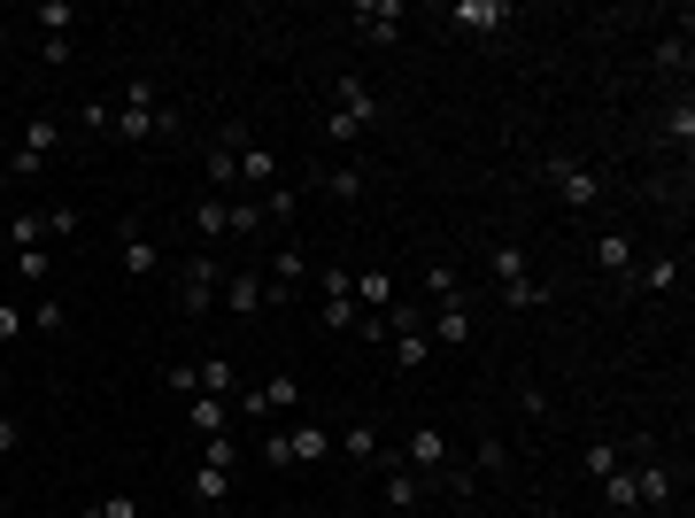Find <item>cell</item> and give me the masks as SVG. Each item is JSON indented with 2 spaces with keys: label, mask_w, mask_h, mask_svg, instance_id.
Here are the masks:
<instances>
[{
  "label": "cell",
  "mask_w": 695,
  "mask_h": 518,
  "mask_svg": "<svg viewBox=\"0 0 695 518\" xmlns=\"http://www.w3.org/2000/svg\"><path fill=\"white\" fill-rule=\"evenodd\" d=\"M109 132H117L124 147H147V140H170V132H179V117L162 109V85H155V77H132V85H124V109L109 117Z\"/></svg>",
  "instance_id": "obj_1"
},
{
  "label": "cell",
  "mask_w": 695,
  "mask_h": 518,
  "mask_svg": "<svg viewBox=\"0 0 695 518\" xmlns=\"http://www.w3.org/2000/svg\"><path fill=\"white\" fill-rule=\"evenodd\" d=\"M541 179L564 194V209H602V170H587L580 155H549V162H541Z\"/></svg>",
  "instance_id": "obj_2"
},
{
  "label": "cell",
  "mask_w": 695,
  "mask_h": 518,
  "mask_svg": "<svg viewBox=\"0 0 695 518\" xmlns=\"http://www.w3.org/2000/svg\"><path fill=\"white\" fill-rule=\"evenodd\" d=\"M332 117H348V124H356V132H371V124L387 117V101L371 94V77H356V70H340V77H332Z\"/></svg>",
  "instance_id": "obj_3"
},
{
  "label": "cell",
  "mask_w": 695,
  "mask_h": 518,
  "mask_svg": "<svg viewBox=\"0 0 695 518\" xmlns=\"http://www.w3.org/2000/svg\"><path fill=\"white\" fill-rule=\"evenodd\" d=\"M217 294H224V264H217V255H186V272H179V310L202 317V310H217Z\"/></svg>",
  "instance_id": "obj_4"
},
{
  "label": "cell",
  "mask_w": 695,
  "mask_h": 518,
  "mask_svg": "<svg viewBox=\"0 0 695 518\" xmlns=\"http://www.w3.org/2000/svg\"><path fill=\"white\" fill-rule=\"evenodd\" d=\"M394 457H402L417 480H441V472H449V434H441V425H410Z\"/></svg>",
  "instance_id": "obj_5"
},
{
  "label": "cell",
  "mask_w": 695,
  "mask_h": 518,
  "mask_svg": "<svg viewBox=\"0 0 695 518\" xmlns=\"http://www.w3.org/2000/svg\"><path fill=\"white\" fill-rule=\"evenodd\" d=\"M680 287V255H634V272L619 279V294H672Z\"/></svg>",
  "instance_id": "obj_6"
},
{
  "label": "cell",
  "mask_w": 695,
  "mask_h": 518,
  "mask_svg": "<svg viewBox=\"0 0 695 518\" xmlns=\"http://www.w3.org/2000/svg\"><path fill=\"white\" fill-rule=\"evenodd\" d=\"M449 24H456V32H479V39H502V32H510V0H456Z\"/></svg>",
  "instance_id": "obj_7"
},
{
  "label": "cell",
  "mask_w": 695,
  "mask_h": 518,
  "mask_svg": "<svg viewBox=\"0 0 695 518\" xmlns=\"http://www.w3.org/2000/svg\"><path fill=\"white\" fill-rule=\"evenodd\" d=\"M54 140H62V132H54V117H32V124H24V140H16V155H9V170H16V179H32V170L54 155Z\"/></svg>",
  "instance_id": "obj_8"
},
{
  "label": "cell",
  "mask_w": 695,
  "mask_h": 518,
  "mask_svg": "<svg viewBox=\"0 0 695 518\" xmlns=\"http://www.w3.org/2000/svg\"><path fill=\"white\" fill-rule=\"evenodd\" d=\"M425 325H432V340H441V349H472V340H479L472 302H441V310H425Z\"/></svg>",
  "instance_id": "obj_9"
},
{
  "label": "cell",
  "mask_w": 695,
  "mask_h": 518,
  "mask_svg": "<svg viewBox=\"0 0 695 518\" xmlns=\"http://www.w3.org/2000/svg\"><path fill=\"white\" fill-rule=\"evenodd\" d=\"M332 449H340V457H356V465H379V472L394 465V449L379 442V425H340V434H332Z\"/></svg>",
  "instance_id": "obj_10"
},
{
  "label": "cell",
  "mask_w": 695,
  "mask_h": 518,
  "mask_svg": "<svg viewBox=\"0 0 695 518\" xmlns=\"http://www.w3.org/2000/svg\"><path fill=\"white\" fill-rule=\"evenodd\" d=\"M356 32L379 39V47H394L402 39V0H356Z\"/></svg>",
  "instance_id": "obj_11"
},
{
  "label": "cell",
  "mask_w": 695,
  "mask_h": 518,
  "mask_svg": "<svg viewBox=\"0 0 695 518\" xmlns=\"http://www.w3.org/2000/svg\"><path fill=\"white\" fill-rule=\"evenodd\" d=\"M240 179H247V194H271L286 170H279V147H255V140H240Z\"/></svg>",
  "instance_id": "obj_12"
},
{
  "label": "cell",
  "mask_w": 695,
  "mask_h": 518,
  "mask_svg": "<svg viewBox=\"0 0 695 518\" xmlns=\"http://www.w3.org/2000/svg\"><path fill=\"white\" fill-rule=\"evenodd\" d=\"M286 457H294V465H317V457H332V425H317V418H294V425H286Z\"/></svg>",
  "instance_id": "obj_13"
},
{
  "label": "cell",
  "mask_w": 695,
  "mask_h": 518,
  "mask_svg": "<svg viewBox=\"0 0 695 518\" xmlns=\"http://www.w3.org/2000/svg\"><path fill=\"white\" fill-rule=\"evenodd\" d=\"M302 279H309V255H302L294 240H279V255H271V272H264V287H271V302H279V294H294Z\"/></svg>",
  "instance_id": "obj_14"
},
{
  "label": "cell",
  "mask_w": 695,
  "mask_h": 518,
  "mask_svg": "<svg viewBox=\"0 0 695 518\" xmlns=\"http://www.w3.org/2000/svg\"><path fill=\"white\" fill-rule=\"evenodd\" d=\"M217 302H232L240 317H255V310H264V302H271V287H264V272H255V264H247V272H224V294H217Z\"/></svg>",
  "instance_id": "obj_15"
},
{
  "label": "cell",
  "mask_w": 695,
  "mask_h": 518,
  "mask_svg": "<svg viewBox=\"0 0 695 518\" xmlns=\"http://www.w3.org/2000/svg\"><path fill=\"white\" fill-rule=\"evenodd\" d=\"M186 495H194V510H224V495H232V465H194Z\"/></svg>",
  "instance_id": "obj_16"
},
{
  "label": "cell",
  "mask_w": 695,
  "mask_h": 518,
  "mask_svg": "<svg viewBox=\"0 0 695 518\" xmlns=\"http://www.w3.org/2000/svg\"><path fill=\"white\" fill-rule=\"evenodd\" d=\"M186 425L209 442V434H232V402L224 395H186Z\"/></svg>",
  "instance_id": "obj_17"
},
{
  "label": "cell",
  "mask_w": 695,
  "mask_h": 518,
  "mask_svg": "<svg viewBox=\"0 0 695 518\" xmlns=\"http://www.w3.org/2000/svg\"><path fill=\"white\" fill-rule=\"evenodd\" d=\"M302 186H325L332 202H364V170H356V162H332V170H309Z\"/></svg>",
  "instance_id": "obj_18"
},
{
  "label": "cell",
  "mask_w": 695,
  "mask_h": 518,
  "mask_svg": "<svg viewBox=\"0 0 695 518\" xmlns=\"http://www.w3.org/2000/svg\"><path fill=\"white\" fill-rule=\"evenodd\" d=\"M209 186H217V194H232V186H240V132L209 140Z\"/></svg>",
  "instance_id": "obj_19"
},
{
  "label": "cell",
  "mask_w": 695,
  "mask_h": 518,
  "mask_svg": "<svg viewBox=\"0 0 695 518\" xmlns=\"http://www.w3.org/2000/svg\"><path fill=\"white\" fill-rule=\"evenodd\" d=\"M394 302H402V294H394L387 272H356V310H364V317H387Z\"/></svg>",
  "instance_id": "obj_20"
},
{
  "label": "cell",
  "mask_w": 695,
  "mask_h": 518,
  "mask_svg": "<svg viewBox=\"0 0 695 518\" xmlns=\"http://www.w3.org/2000/svg\"><path fill=\"white\" fill-rule=\"evenodd\" d=\"M16 248H54L47 209H16V217H9V255H16Z\"/></svg>",
  "instance_id": "obj_21"
},
{
  "label": "cell",
  "mask_w": 695,
  "mask_h": 518,
  "mask_svg": "<svg viewBox=\"0 0 695 518\" xmlns=\"http://www.w3.org/2000/svg\"><path fill=\"white\" fill-rule=\"evenodd\" d=\"M602 503H611L619 518H634V510H642V487H634V465H619V472H602Z\"/></svg>",
  "instance_id": "obj_22"
},
{
  "label": "cell",
  "mask_w": 695,
  "mask_h": 518,
  "mask_svg": "<svg viewBox=\"0 0 695 518\" xmlns=\"http://www.w3.org/2000/svg\"><path fill=\"white\" fill-rule=\"evenodd\" d=\"M595 264L611 272V287H619V279L634 272V240H626V232H602V240H595Z\"/></svg>",
  "instance_id": "obj_23"
},
{
  "label": "cell",
  "mask_w": 695,
  "mask_h": 518,
  "mask_svg": "<svg viewBox=\"0 0 695 518\" xmlns=\"http://www.w3.org/2000/svg\"><path fill=\"white\" fill-rule=\"evenodd\" d=\"M186 217H194V232H202V240H224V232H232V202H224V194H209V202H194Z\"/></svg>",
  "instance_id": "obj_24"
},
{
  "label": "cell",
  "mask_w": 695,
  "mask_h": 518,
  "mask_svg": "<svg viewBox=\"0 0 695 518\" xmlns=\"http://www.w3.org/2000/svg\"><path fill=\"white\" fill-rule=\"evenodd\" d=\"M387 503H394V510H417V503H425V480H417L402 457L387 465Z\"/></svg>",
  "instance_id": "obj_25"
},
{
  "label": "cell",
  "mask_w": 695,
  "mask_h": 518,
  "mask_svg": "<svg viewBox=\"0 0 695 518\" xmlns=\"http://www.w3.org/2000/svg\"><path fill=\"white\" fill-rule=\"evenodd\" d=\"M634 487H642V510H657V503L672 495V472H664L657 457H642V465H634Z\"/></svg>",
  "instance_id": "obj_26"
},
{
  "label": "cell",
  "mask_w": 695,
  "mask_h": 518,
  "mask_svg": "<svg viewBox=\"0 0 695 518\" xmlns=\"http://www.w3.org/2000/svg\"><path fill=\"white\" fill-rule=\"evenodd\" d=\"M487 264H495V279H502V287H510V279H534V264H526V248H517V240H495Z\"/></svg>",
  "instance_id": "obj_27"
},
{
  "label": "cell",
  "mask_w": 695,
  "mask_h": 518,
  "mask_svg": "<svg viewBox=\"0 0 695 518\" xmlns=\"http://www.w3.org/2000/svg\"><path fill=\"white\" fill-rule=\"evenodd\" d=\"M302 194H309V186H294V179H279V186L264 194V217H271V225H294V209H302Z\"/></svg>",
  "instance_id": "obj_28"
},
{
  "label": "cell",
  "mask_w": 695,
  "mask_h": 518,
  "mask_svg": "<svg viewBox=\"0 0 695 518\" xmlns=\"http://www.w3.org/2000/svg\"><path fill=\"white\" fill-rule=\"evenodd\" d=\"M194 372H202V395H224V402H232V395H240V372H232V364H224V357H202V364H194Z\"/></svg>",
  "instance_id": "obj_29"
},
{
  "label": "cell",
  "mask_w": 695,
  "mask_h": 518,
  "mask_svg": "<svg viewBox=\"0 0 695 518\" xmlns=\"http://www.w3.org/2000/svg\"><path fill=\"white\" fill-rule=\"evenodd\" d=\"M255 457H264L271 472H286L294 457H286V425H255Z\"/></svg>",
  "instance_id": "obj_30"
},
{
  "label": "cell",
  "mask_w": 695,
  "mask_h": 518,
  "mask_svg": "<svg viewBox=\"0 0 695 518\" xmlns=\"http://www.w3.org/2000/svg\"><path fill=\"white\" fill-rule=\"evenodd\" d=\"M264 410H302V380L294 372H271L264 380Z\"/></svg>",
  "instance_id": "obj_31"
},
{
  "label": "cell",
  "mask_w": 695,
  "mask_h": 518,
  "mask_svg": "<svg viewBox=\"0 0 695 518\" xmlns=\"http://www.w3.org/2000/svg\"><path fill=\"white\" fill-rule=\"evenodd\" d=\"M124 272H162V248L147 232H124Z\"/></svg>",
  "instance_id": "obj_32"
},
{
  "label": "cell",
  "mask_w": 695,
  "mask_h": 518,
  "mask_svg": "<svg viewBox=\"0 0 695 518\" xmlns=\"http://www.w3.org/2000/svg\"><path fill=\"white\" fill-rule=\"evenodd\" d=\"M32 24H47V39H70L77 9H70V0H39V9H32Z\"/></svg>",
  "instance_id": "obj_33"
},
{
  "label": "cell",
  "mask_w": 695,
  "mask_h": 518,
  "mask_svg": "<svg viewBox=\"0 0 695 518\" xmlns=\"http://www.w3.org/2000/svg\"><path fill=\"white\" fill-rule=\"evenodd\" d=\"M664 132H672V140H680V147H687V140H695V94H687V85H680V101H672V109H664Z\"/></svg>",
  "instance_id": "obj_34"
},
{
  "label": "cell",
  "mask_w": 695,
  "mask_h": 518,
  "mask_svg": "<svg viewBox=\"0 0 695 518\" xmlns=\"http://www.w3.org/2000/svg\"><path fill=\"white\" fill-rule=\"evenodd\" d=\"M356 325H364L356 294H332V302H325V333H356Z\"/></svg>",
  "instance_id": "obj_35"
},
{
  "label": "cell",
  "mask_w": 695,
  "mask_h": 518,
  "mask_svg": "<svg viewBox=\"0 0 695 518\" xmlns=\"http://www.w3.org/2000/svg\"><path fill=\"white\" fill-rule=\"evenodd\" d=\"M425 294H432V310H441V302H464V287H456L449 264H432V272H425Z\"/></svg>",
  "instance_id": "obj_36"
},
{
  "label": "cell",
  "mask_w": 695,
  "mask_h": 518,
  "mask_svg": "<svg viewBox=\"0 0 695 518\" xmlns=\"http://www.w3.org/2000/svg\"><path fill=\"white\" fill-rule=\"evenodd\" d=\"M502 302H510V310H541V302H549V287H541V279H510V287H502Z\"/></svg>",
  "instance_id": "obj_37"
},
{
  "label": "cell",
  "mask_w": 695,
  "mask_h": 518,
  "mask_svg": "<svg viewBox=\"0 0 695 518\" xmlns=\"http://www.w3.org/2000/svg\"><path fill=\"white\" fill-rule=\"evenodd\" d=\"M472 472H495V480H502V472H510V449H502V442L487 434V442L472 449Z\"/></svg>",
  "instance_id": "obj_38"
},
{
  "label": "cell",
  "mask_w": 695,
  "mask_h": 518,
  "mask_svg": "<svg viewBox=\"0 0 695 518\" xmlns=\"http://www.w3.org/2000/svg\"><path fill=\"white\" fill-rule=\"evenodd\" d=\"M47 272H54V255H47V248H16V279H32V287H39Z\"/></svg>",
  "instance_id": "obj_39"
},
{
  "label": "cell",
  "mask_w": 695,
  "mask_h": 518,
  "mask_svg": "<svg viewBox=\"0 0 695 518\" xmlns=\"http://www.w3.org/2000/svg\"><path fill=\"white\" fill-rule=\"evenodd\" d=\"M657 70H687V32H672V39H657V55H649Z\"/></svg>",
  "instance_id": "obj_40"
},
{
  "label": "cell",
  "mask_w": 695,
  "mask_h": 518,
  "mask_svg": "<svg viewBox=\"0 0 695 518\" xmlns=\"http://www.w3.org/2000/svg\"><path fill=\"white\" fill-rule=\"evenodd\" d=\"M24 317H32V333H62V302H54V294H39Z\"/></svg>",
  "instance_id": "obj_41"
},
{
  "label": "cell",
  "mask_w": 695,
  "mask_h": 518,
  "mask_svg": "<svg viewBox=\"0 0 695 518\" xmlns=\"http://www.w3.org/2000/svg\"><path fill=\"white\" fill-rule=\"evenodd\" d=\"M580 465L602 480V472H619V449H611V442H587V449H580Z\"/></svg>",
  "instance_id": "obj_42"
},
{
  "label": "cell",
  "mask_w": 695,
  "mask_h": 518,
  "mask_svg": "<svg viewBox=\"0 0 695 518\" xmlns=\"http://www.w3.org/2000/svg\"><path fill=\"white\" fill-rule=\"evenodd\" d=\"M202 465H240V442H232V434H209V442H202Z\"/></svg>",
  "instance_id": "obj_43"
},
{
  "label": "cell",
  "mask_w": 695,
  "mask_h": 518,
  "mask_svg": "<svg viewBox=\"0 0 695 518\" xmlns=\"http://www.w3.org/2000/svg\"><path fill=\"white\" fill-rule=\"evenodd\" d=\"M24 333H32V317L16 302H0V340H24Z\"/></svg>",
  "instance_id": "obj_44"
},
{
  "label": "cell",
  "mask_w": 695,
  "mask_h": 518,
  "mask_svg": "<svg viewBox=\"0 0 695 518\" xmlns=\"http://www.w3.org/2000/svg\"><path fill=\"white\" fill-rule=\"evenodd\" d=\"M162 380H170V395H202V372H194V364H170Z\"/></svg>",
  "instance_id": "obj_45"
},
{
  "label": "cell",
  "mask_w": 695,
  "mask_h": 518,
  "mask_svg": "<svg viewBox=\"0 0 695 518\" xmlns=\"http://www.w3.org/2000/svg\"><path fill=\"white\" fill-rule=\"evenodd\" d=\"M325 140H332V147H356L364 132H356V124H348V117H332V109H325Z\"/></svg>",
  "instance_id": "obj_46"
},
{
  "label": "cell",
  "mask_w": 695,
  "mask_h": 518,
  "mask_svg": "<svg viewBox=\"0 0 695 518\" xmlns=\"http://www.w3.org/2000/svg\"><path fill=\"white\" fill-rule=\"evenodd\" d=\"M317 294L332 302V294H356V272H317Z\"/></svg>",
  "instance_id": "obj_47"
},
{
  "label": "cell",
  "mask_w": 695,
  "mask_h": 518,
  "mask_svg": "<svg viewBox=\"0 0 695 518\" xmlns=\"http://www.w3.org/2000/svg\"><path fill=\"white\" fill-rule=\"evenodd\" d=\"M109 117H117L109 101H85V109H77V124H85V132H109Z\"/></svg>",
  "instance_id": "obj_48"
},
{
  "label": "cell",
  "mask_w": 695,
  "mask_h": 518,
  "mask_svg": "<svg viewBox=\"0 0 695 518\" xmlns=\"http://www.w3.org/2000/svg\"><path fill=\"white\" fill-rule=\"evenodd\" d=\"M16 442H24V425H16V418H9V410H0V457H9V449H16Z\"/></svg>",
  "instance_id": "obj_49"
},
{
  "label": "cell",
  "mask_w": 695,
  "mask_h": 518,
  "mask_svg": "<svg viewBox=\"0 0 695 518\" xmlns=\"http://www.w3.org/2000/svg\"><path fill=\"white\" fill-rule=\"evenodd\" d=\"M77 518H109V503H85V510H77Z\"/></svg>",
  "instance_id": "obj_50"
},
{
  "label": "cell",
  "mask_w": 695,
  "mask_h": 518,
  "mask_svg": "<svg viewBox=\"0 0 695 518\" xmlns=\"http://www.w3.org/2000/svg\"><path fill=\"white\" fill-rule=\"evenodd\" d=\"M0 518H9V495H0Z\"/></svg>",
  "instance_id": "obj_51"
},
{
  "label": "cell",
  "mask_w": 695,
  "mask_h": 518,
  "mask_svg": "<svg viewBox=\"0 0 695 518\" xmlns=\"http://www.w3.org/2000/svg\"><path fill=\"white\" fill-rule=\"evenodd\" d=\"M132 518H147V510H132Z\"/></svg>",
  "instance_id": "obj_52"
},
{
  "label": "cell",
  "mask_w": 695,
  "mask_h": 518,
  "mask_svg": "<svg viewBox=\"0 0 695 518\" xmlns=\"http://www.w3.org/2000/svg\"><path fill=\"white\" fill-rule=\"evenodd\" d=\"M0 395H9V387H0Z\"/></svg>",
  "instance_id": "obj_53"
}]
</instances>
